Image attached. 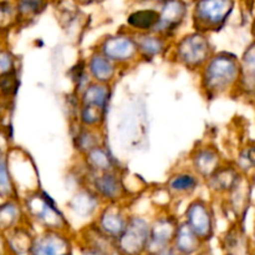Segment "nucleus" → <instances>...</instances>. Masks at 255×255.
<instances>
[{
	"label": "nucleus",
	"instance_id": "1",
	"mask_svg": "<svg viewBox=\"0 0 255 255\" xmlns=\"http://www.w3.org/2000/svg\"><path fill=\"white\" fill-rule=\"evenodd\" d=\"M189 182H192L191 178H178L176 179V182L173 183V187L174 188H178V189H183V188H187L189 184Z\"/></svg>",
	"mask_w": 255,
	"mask_h": 255
}]
</instances>
